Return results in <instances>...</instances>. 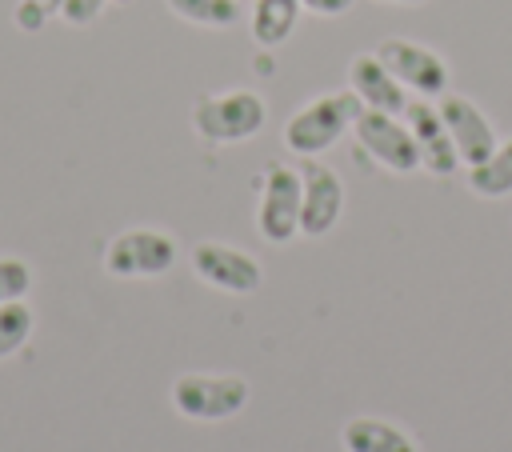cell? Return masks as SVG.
I'll return each instance as SVG.
<instances>
[{
  "label": "cell",
  "mask_w": 512,
  "mask_h": 452,
  "mask_svg": "<svg viewBox=\"0 0 512 452\" xmlns=\"http://www.w3.org/2000/svg\"><path fill=\"white\" fill-rule=\"evenodd\" d=\"M32 336V308L24 300H12V304H0V360L20 352Z\"/></svg>",
  "instance_id": "obj_17"
},
{
  "label": "cell",
  "mask_w": 512,
  "mask_h": 452,
  "mask_svg": "<svg viewBox=\"0 0 512 452\" xmlns=\"http://www.w3.org/2000/svg\"><path fill=\"white\" fill-rule=\"evenodd\" d=\"M164 4L196 28H228L240 16V0H164Z\"/></svg>",
  "instance_id": "obj_16"
},
{
  "label": "cell",
  "mask_w": 512,
  "mask_h": 452,
  "mask_svg": "<svg viewBox=\"0 0 512 452\" xmlns=\"http://www.w3.org/2000/svg\"><path fill=\"white\" fill-rule=\"evenodd\" d=\"M108 4H112V0H64V4H60V16H64L68 24H76V28H84V24H92Z\"/></svg>",
  "instance_id": "obj_20"
},
{
  "label": "cell",
  "mask_w": 512,
  "mask_h": 452,
  "mask_svg": "<svg viewBox=\"0 0 512 452\" xmlns=\"http://www.w3.org/2000/svg\"><path fill=\"white\" fill-rule=\"evenodd\" d=\"M300 0H256V8H252V40L260 44V48H280L288 36H292V28H296V20H300Z\"/></svg>",
  "instance_id": "obj_14"
},
{
  "label": "cell",
  "mask_w": 512,
  "mask_h": 452,
  "mask_svg": "<svg viewBox=\"0 0 512 452\" xmlns=\"http://www.w3.org/2000/svg\"><path fill=\"white\" fill-rule=\"evenodd\" d=\"M404 124L412 128L416 136V148H420V168L432 172V176H452L460 156L452 148V136L440 120V108L428 100V96H412L408 108H404Z\"/></svg>",
  "instance_id": "obj_11"
},
{
  "label": "cell",
  "mask_w": 512,
  "mask_h": 452,
  "mask_svg": "<svg viewBox=\"0 0 512 452\" xmlns=\"http://www.w3.org/2000/svg\"><path fill=\"white\" fill-rule=\"evenodd\" d=\"M28 288H32V268L16 256H0V304L24 300Z\"/></svg>",
  "instance_id": "obj_18"
},
{
  "label": "cell",
  "mask_w": 512,
  "mask_h": 452,
  "mask_svg": "<svg viewBox=\"0 0 512 452\" xmlns=\"http://www.w3.org/2000/svg\"><path fill=\"white\" fill-rule=\"evenodd\" d=\"M376 4H428V0H376Z\"/></svg>",
  "instance_id": "obj_22"
},
{
  "label": "cell",
  "mask_w": 512,
  "mask_h": 452,
  "mask_svg": "<svg viewBox=\"0 0 512 452\" xmlns=\"http://www.w3.org/2000/svg\"><path fill=\"white\" fill-rule=\"evenodd\" d=\"M268 120V104L252 88H228L208 92L192 104V132L208 144H240L256 136Z\"/></svg>",
  "instance_id": "obj_2"
},
{
  "label": "cell",
  "mask_w": 512,
  "mask_h": 452,
  "mask_svg": "<svg viewBox=\"0 0 512 452\" xmlns=\"http://www.w3.org/2000/svg\"><path fill=\"white\" fill-rule=\"evenodd\" d=\"M360 148L388 172H416L420 168V148H416V136L412 128L404 124V116H392V112H376V108H360L356 124H352Z\"/></svg>",
  "instance_id": "obj_6"
},
{
  "label": "cell",
  "mask_w": 512,
  "mask_h": 452,
  "mask_svg": "<svg viewBox=\"0 0 512 452\" xmlns=\"http://www.w3.org/2000/svg\"><path fill=\"white\" fill-rule=\"evenodd\" d=\"M176 264V240L160 228H128L104 248V272L116 280L164 276Z\"/></svg>",
  "instance_id": "obj_4"
},
{
  "label": "cell",
  "mask_w": 512,
  "mask_h": 452,
  "mask_svg": "<svg viewBox=\"0 0 512 452\" xmlns=\"http://www.w3.org/2000/svg\"><path fill=\"white\" fill-rule=\"evenodd\" d=\"M348 80H352V92L360 96L364 108H376V112H392V116H404L408 108V88L380 64L376 52H360L352 56L348 64Z\"/></svg>",
  "instance_id": "obj_12"
},
{
  "label": "cell",
  "mask_w": 512,
  "mask_h": 452,
  "mask_svg": "<svg viewBox=\"0 0 512 452\" xmlns=\"http://www.w3.org/2000/svg\"><path fill=\"white\" fill-rule=\"evenodd\" d=\"M436 108H440V120H444V128L452 136V148H456V156H460L464 168H472V164H480V160L492 156V148L500 144L496 140V128H492V120L468 96L444 92V96H436Z\"/></svg>",
  "instance_id": "obj_10"
},
{
  "label": "cell",
  "mask_w": 512,
  "mask_h": 452,
  "mask_svg": "<svg viewBox=\"0 0 512 452\" xmlns=\"http://www.w3.org/2000/svg\"><path fill=\"white\" fill-rule=\"evenodd\" d=\"M340 444L344 452H420L416 440L392 424V420H376V416H356L340 428Z\"/></svg>",
  "instance_id": "obj_13"
},
{
  "label": "cell",
  "mask_w": 512,
  "mask_h": 452,
  "mask_svg": "<svg viewBox=\"0 0 512 452\" xmlns=\"http://www.w3.org/2000/svg\"><path fill=\"white\" fill-rule=\"evenodd\" d=\"M252 388L236 372H184L172 384V408L184 420H228L248 404Z\"/></svg>",
  "instance_id": "obj_3"
},
{
  "label": "cell",
  "mask_w": 512,
  "mask_h": 452,
  "mask_svg": "<svg viewBox=\"0 0 512 452\" xmlns=\"http://www.w3.org/2000/svg\"><path fill=\"white\" fill-rule=\"evenodd\" d=\"M60 4H64V0H20V4H16V24H20L24 32H36V28L48 24V16L60 12Z\"/></svg>",
  "instance_id": "obj_19"
},
{
  "label": "cell",
  "mask_w": 512,
  "mask_h": 452,
  "mask_svg": "<svg viewBox=\"0 0 512 452\" xmlns=\"http://www.w3.org/2000/svg\"><path fill=\"white\" fill-rule=\"evenodd\" d=\"M192 272L208 288L228 292V296H248L264 280L260 260L248 256L236 244H224V240H200V244H192Z\"/></svg>",
  "instance_id": "obj_8"
},
{
  "label": "cell",
  "mask_w": 512,
  "mask_h": 452,
  "mask_svg": "<svg viewBox=\"0 0 512 452\" xmlns=\"http://www.w3.org/2000/svg\"><path fill=\"white\" fill-rule=\"evenodd\" d=\"M256 232L268 244H288L300 236V168L268 164L260 176L256 200Z\"/></svg>",
  "instance_id": "obj_5"
},
{
  "label": "cell",
  "mask_w": 512,
  "mask_h": 452,
  "mask_svg": "<svg viewBox=\"0 0 512 452\" xmlns=\"http://www.w3.org/2000/svg\"><path fill=\"white\" fill-rule=\"evenodd\" d=\"M360 108H364V104H360V96H356L352 88H344V92H324V96L308 100V104L296 108V112L288 116V124H284V148L296 152L300 160L328 152V148L356 124Z\"/></svg>",
  "instance_id": "obj_1"
},
{
  "label": "cell",
  "mask_w": 512,
  "mask_h": 452,
  "mask_svg": "<svg viewBox=\"0 0 512 452\" xmlns=\"http://www.w3.org/2000/svg\"><path fill=\"white\" fill-rule=\"evenodd\" d=\"M468 192L484 196V200H500L512 196V140L496 144L488 160L468 168Z\"/></svg>",
  "instance_id": "obj_15"
},
{
  "label": "cell",
  "mask_w": 512,
  "mask_h": 452,
  "mask_svg": "<svg viewBox=\"0 0 512 452\" xmlns=\"http://www.w3.org/2000/svg\"><path fill=\"white\" fill-rule=\"evenodd\" d=\"M356 0H300V8L304 12H316V16H340V12H348Z\"/></svg>",
  "instance_id": "obj_21"
},
{
  "label": "cell",
  "mask_w": 512,
  "mask_h": 452,
  "mask_svg": "<svg viewBox=\"0 0 512 452\" xmlns=\"http://www.w3.org/2000/svg\"><path fill=\"white\" fill-rule=\"evenodd\" d=\"M380 64L412 92V96H444L448 92V60L428 48V44H416V40H404V36H392L376 48Z\"/></svg>",
  "instance_id": "obj_7"
},
{
  "label": "cell",
  "mask_w": 512,
  "mask_h": 452,
  "mask_svg": "<svg viewBox=\"0 0 512 452\" xmlns=\"http://www.w3.org/2000/svg\"><path fill=\"white\" fill-rule=\"evenodd\" d=\"M344 212V180L316 156L300 164V236H328Z\"/></svg>",
  "instance_id": "obj_9"
}]
</instances>
